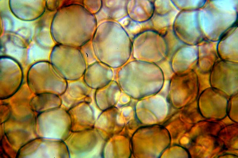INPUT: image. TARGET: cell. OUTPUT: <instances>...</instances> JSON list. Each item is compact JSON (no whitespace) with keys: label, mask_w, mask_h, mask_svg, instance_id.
Returning a JSON list of instances; mask_svg holds the SVG:
<instances>
[{"label":"cell","mask_w":238,"mask_h":158,"mask_svg":"<svg viewBox=\"0 0 238 158\" xmlns=\"http://www.w3.org/2000/svg\"><path fill=\"white\" fill-rule=\"evenodd\" d=\"M59 48L55 69L68 81L82 78L87 66L79 48L66 45Z\"/></svg>","instance_id":"cell-3"},{"label":"cell","mask_w":238,"mask_h":158,"mask_svg":"<svg viewBox=\"0 0 238 158\" xmlns=\"http://www.w3.org/2000/svg\"><path fill=\"white\" fill-rule=\"evenodd\" d=\"M124 33L121 27L112 20L98 25L91 39L93 48L98 60L111 68H118L124 61Z\"/></svg>","instance_id":"cell-1"},{"label":"cell","mask_w":238,"mask_h":158,"mask_svg":"<svg viewBox=\"0 0 238 158\" xmlns=\"http://www.w3.org/2000/svg\"><path fill=\"white\" fill-rule=\"evenodd\" d=\"M91 89L85 83L82 78L68 81L66 89L63 93L73 99H78L86 96Z\"/></svg>","instance_id":"cell-6"},{"label":"cell","mask_w":238,"mask_h":158,"mask_svg":"<svg viewBox=\"0 0 238 158\" xmlns=\"http://www.w3.org/2000/svg\"><path fill=\"white\" fill-rule=\"evenodd\" d=\"M87 66L98 61L94 53L91 40L79 48Z\"/></svg>","instance_id":"cell-7"},{"label":"cell","mask_w":238,"mask_h":158,"mask_svg":"<svg viewBox=\"0 0 238 158\" xmlns=\"http://www.w3.org/2000/svg\"><path fill=\"white\" fill-rule=\"evenodd\" d=\"M66 8V45L80 48L91 40L98 25L96 18L80 4H72Z\"/></svg>","instance_id":"cell-2"},{"label":"cell","mask_w":238,"mask_h":158,"mask_svg":"<svg viewBox=\"0 0 238 158\" xmlns=\"http://www.w3.org/2000/svg\"><path fill=\"white\" fill-rule=\"evenodd\" d=\"M83 6L89 11L94 15L100 9L101 0H85L83 1Z\"/></svg>","instance_id":"cell-8"},{"label":"cell","mask_w":238,"mask_h":158,"mask_svg":"<svg viewBox=\"0 0 238 158\" xmlns=\"http://www.w3.org/2000/svg\"><path fill=\"white\" fill-rule=\"evenodd\" d=\"M118 86L116 82L112 80L105 87L96 90V102L100 108L104 110L112 106L114 96L118 90Z\"/></svg>","instance_id":"cell-5"},{"label":"cell","mask_w":238,"mask_h":158,"mask_svg":"<svg viewBox=\"0 0 238 158\" xmlns=\"http://www.w3.org/2000/svg\"><path fill=\"white\" fill-rule=\"evenodd\" d=\"M113 75L112 68L97 61L87 66L82 78L89 87L96 90L110 83Z\"/></svg>","instance_id":"cell-4"}]
</instances>
